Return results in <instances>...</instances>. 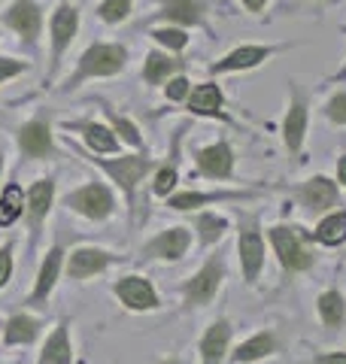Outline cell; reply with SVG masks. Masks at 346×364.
Wrapping results in <instances>:
<instances>
[{
	"label": "cell",
	"instance_id": "cell-20",
	"mask_svg": "<svg viewBox=\"0 0 346 364\" xmlns=\"http://www.w3.org/2000/svg\"><path fill=\"white\" fill-rule=\"evenodd\" d=\"M186 107L192 116H206V119H216V122H225L231 124V116L225 109V97H222V88L216 82H201V85H192V95L186 97Z\"/></svg>",
	"mask_w": 346,
	"mask_h": 364
},
{
	"label": "cell",
	"instance_id": "cell-34",
	"mask_svg": "<svg viewBox=\"0 0 346 364\" xmlns=\"http://www.w3.org/2000/svg\"><path fill=\"white\" fill-rule=\"evenodd\" d=\"M131 6H134V0H103L98 6V18L103 25H122L131 16Z\"/></svg>",
	"mask_w": 346,
	"mask_h": 364
},
{
	"label": "cell",
	"instance_id": "cell-5",
	"mask_svg": "<svg viewBox=\"0 0 346 364\" xmlns=\"http://www.w3.org/2000/svg\"><path fill=\"white\" fill-rule=\"evenodd\" d=\"M222 279H225V258L216 252V255L206 258L198 270H194V277L186 279V286H182L179 291H182V298H186L189 306H206L216 298Z\"/></svg>",
	"mask_w": 346,
	"mask_h": 364
},
{
	"label": "cell",
	"instance_id": "cell-24",
	"mask_svg": "<svg viewBox=\"0 0 346 364\" xmlns=\"http://www.w3.org/2000/svg\"><path fill=\"white\" fill-rule=\"evenodd\" d=\"M64 128L83 134V140L88 143V149L95 155L119 152V136L110 131V124H100V122H67Z\"/></svg>",
	"mask_w": 346,
	"mask_h": 364
},
{
	"label": "cell",
	"instance_id": "cell-44",
	"mask_svg": "<svg viewBox=\"0 0 346 364\" xmlns=\"http://www.w3.org/2000/svg\"><path fill=\"white\" fill-rule=\"evenodd\" d=\"M340 31L346 33V25H343ZM328 82H331V85H334V82H346V61H343V67H340V70H337V73H334V76L328 79Z\"/></svg>",
	"mask_w": 346,
	"mask_h": 364
},
{
	"label": "cell",
	"instance_id": "cell-23",
	"mask_svg": "<svg viewBox=\"0 0 346 364\" xmlns=\"http://www.w3.org/2000/svg\"><path fill=\"white\" fill-rule=\"evenodd\" d=\"M231 334H234V325L228 318H216L201 337V364H222L231 346Z\"/></svg>",
	"mask_w": 346,
	"mask_h": 364
},
{
	"label": "cell",
	"instance_id": "cell-4",
	"mask_svg": "<svg viewBox=\"0 0 346 364\" xmlns=\"http://www.w3.org/2000/svg\"><path fill=\"white\" fill-rule=\"evenodd\" d=\"M237 252H240V267H243V279L249 286H256V279L264 270V237L256 215H240Z\"/></svg>",
	"mask_w": 346,
	"mask_h": 364
},
{
	"label": "cell",
	"instance_id": "cell-7",
	"mask_svg": "<svg viewBox=\"0 0 346 364\" xmlns=\"http://www.w3.org/2000/svg\"><path fill=\"white\" fill-rule=\"evenodd\" d=\"M76 31H79V9L73 4H58L55 13H52V21H49V37H52L49 82H52V76L58 73V67H61V58H64V52L70 49Z\"/></svg>",
	"mask_w": 346,
	"mask_h": 364
},
{
	"label": "cell",
	"instance_id": "cell-38",
	"mask_svg": "<svg viewBox=\"0 0 346 364\" xmlns=\"http://www.w3.org/2000/svg\"><path fill=\"white\" fill-rule=\"evenodd\" d=\"M0 200H6L16 213L25 215V191H21V188L16 186V182H9V186L4 188V195H0Z\"/></svg>",
	"mask_w": 346,
	"mask_h": 364
},
{
	"label": "cell",
	"instance_id": "cell-43",
	"mask_svg": "<svg viewBox=\"0 0 346 364\" xmlns=\"http://www.w3.org/2000/svg\"><path fill=\"white\" fill-rule=\"evenodd\" d=\"M240 4H243L249 13H261V9L268 6V0H240Z\"/></svg>",
	"mask_w": 346,
	"mask_h": 364
},
{
	"label": "cell",
	"instance_id": "cell-27",
	"mask_svg": "<svg viewBox=\"0 0 346 364\" xmlns=\"http://www.w3.org/2000/svg\"><path fill=\"white\" fill-rule=\"evenodd\" d=\"M316 313H319V322L331 328V331H340L346 325V298L340 289H328L316 298Z\"/></svg>",
	"mask_w": 346,
	"mask_h": 364
},
{
	"label": "cell",
	"instance_id": "cell-6",
	"mask_svg": "<svg viewBox=\"0 0 346 364\" xmlns=\"http://www.w3.org/2000/svg\"><path fill=\"white\" fill-rule=\"evenodd\" d=\"M310 131V100L295 82L288 85V109L283 119V143L295 158L304 152V140Z\"/></svg>",
	"mask_w": 346,
	"mask_h": 364
},
{
	"label": "cell",
	"instance_id": "cell-37",
	"mask_svg": "<svg viewBox=\"0 0 346 364\" xmlns=\"http://www.w3.org/2000/svg\"><path fill=\"white\" fill-rule=\"evenodd\" d=\"M28 61H21V58H6V55H0V85L6 82V79H16L28 70Z\"/></svg>",
	"mask_w": 346,
	"mask_h": 364
},
{
	"label": "cell",
	"instance_id": "cell-11",
	"mask_svg": "<svg viewBox=\"0 0 346 364\" xmlns=\"http://www.w3.org/2000/svg\"><path fill=\"white\" fill-rule=\"evenodd\" d=\"M285 46H237V49H231L228 55H222L219 61L210 64V76H222V73H243V70H256L261 67L268 58H273L276 52H283Z\"/></svg>",
	"mask_w": 346,
	"mask_h": 364
},
{
	"label": "cell",
	"instance_id": "cell-30",
	"mask_svg": "<svg viewBox=\"0 0 346 364\" xmlns=\"http://www.w3.org/2000/svg\"><path fill=\"white\" fill-rule=\"evenodd\" d=\"M100 104H103V116H107V122H110V131L119 136V143H128V146H134V149H143V134H140V128H137L131 119H125L115 107H110L107 100H100Z\"/></svg>",
	"mask_w": 346,
	"mask_h": 364
},
{
	"label": "cell",
	"instance_id": "cell-35",
	"mask_svg": "<svg viewBox=\"0 0 346 364\" xmlns=\"http://www.w3.org/2000/svg\"><path fill=\"white\" fill-rule=\"evenodd\" d=\"M189 95H192V82H189L186 73H177L164 82V97L170 100V104H186Z\"/></svg>",
	"mask_w": 346,
	"mask_h": 364
},
{
	"label": "cell",
	"instance_id": "cell-40",
	"mask_svg": "<svg viewBox=\"0 0 346 364\" xmlns=\"http://www.w3.org/2000/svg\"><path fill=\"white\" fill-rule=\"evenodd\" d=\"M19 219H21V213H16L6 200H0V228H9V225L19 222Z\"/></svg>",
	"mask_w": 346,
	"mask_h": 364
},
{
	"label": "cell",
	"instance_id": "cell-8",
	"mask_svg": "<svg viewBox=\"0 0 346 364\" xmlns=\"http://www.w3.org/2000/svg\"><path fill=\"white\" fill-rule=\"evenodd\" d=\"M19 149L31 161H52L58 158V146L52 140V124L49 116H33L19 128Z\"/></svg>",
	"mask_w": 346,
	"mask_h": 364
},
{
	"label": "cell",
	"instance_id": "cell-21",
	"mask_svg": "<svg viewBox=\"0 0 346 364\" xmlns=\"http://www.w3.org/2000/svg\"><path fill=\"white\" fill-rule=\"evenodd\" d=\"M283 349V337L276 331H258L249 340H243L234 352H231V364H252V361H264L276 355Z\"/></svg>",
	"mask_w": 346,
	"mask_h": 364
},
{
	"label": "cell",
	"instance_id": "cell-25",
	"mask_svg": "<svg viewBox=\"0 0 346 364\" xmlns=\"http://www.w3.org/2000/svg\"><path fill=\"white\" fill-rule=\"evenodd\" d=\"M177 73H186V61H179L177 55H164L158 49L146 55V61H143V82L146 85H164L167 79Z\"/></svg>",
	"mask_w": 346,
	"mask_h": 364
},
{
	"label": "cell",
	"instance_id": "cell-14",
	"mask_svg": "<svg viewBox=\"0 0 346 364\" xmlns=\"http://www.w3.org/2000/svg\"><path fill=\"white\" fill-rule=\"evenodd\" d=\"M0 18H4V25L9 31H16L28 46L37 43L40 33H43V9H40L37 0H13Z\"/></svg>",
	"mask_w": 346,
	"mask_h": 364
},
{
	"label": "cell",
	"instance_id": "cell-41",
	"mask_svg": "<svg viewBox=\"0 0 346 364\" xmlns=\"http://www.w3.org/2000/svg\"><path fill=\"white\" fill-rule=\"evenodd\" d=\"M313 364H346V352H319Z\"/></svg>",
	"mask_w": 346,
	"mask_h": 364
},
{
	"label": "cell",
	"instance_id": "cell-46",
	"mask_svg": "<svg viewBox=\"0 0 346 364\" xmlns=\"http://www.w3.org/2000/svg\"><path fill=\"white\" fill-rule=\"evenodd\" d=\"M0 176H4V152H0Z\"/></svg>",
	"mask_w": 346,
	"mask_h": 364
},
{
	"label": "cell",
	"instance_id": "cell-42",
	"mask_svg": "<svg viewBox=\"0 0 346 364\" xmlns=\"http://www.w3.org/2000/svg\"><path fill=\"white\" fill-rule=\"evenodd\" d=\"M337 186L346 188V152L337 158Z\"/></svg>",
	"mask_w": 346,
	"mask_h": 364
},
{
	"label": "cell",
	"instance_id": "cell-19",
	"mask_svg": "<svg viewBox=\"0 0 346 364\" xmlns=\"http://www.w3.org/2000/svg\"><path fill=\"white\" fill-rule=\"evenodd\" d=\"M194 161H198V170L204 176L210 179H231L234 176V149H231L228 140H216L210 146H204V149L194 152Z\"/></svg>",
	"mask_w": 346,
	"mask_h": 364
},
{
	"label": "cell",
	"instance_id": "cell-36",
	"mask_svg": "<svg viewBox=\"0 0 346 364\" xmlns=\"http://www.w3.org/2000/svg\"><path fill=\"white\" fill-rule=\"evenodd\" d=\"M322 112H325V119L331 124H337V128H346V91H337V95H331L325 100V107H322Z\"/></svg>",
	"mask_w": 346,
	"mask_h": 364
},
{
	"label": "cell",
	"instance_id": "cell-17",
	"mask_svg": "<svg viewBox=\"0 0 346 364\" xmlns=\"http://www.w3.org/2000/svg\"><path fill=\"white\" fill-rule=\"evenodd\" d=\"M189 249H192V231L186 225H173L143 246V255L161 258V261H179V258H186Z\"/></svg>",
	"mask_w": 346,
	"mask_h": 364
},
{
	"label": "cell",
	"instance_id": "cell-1",
	"mask_svg": "<svg viewBox=\"0 0 346 364\" xmlns=\"http://www.w3.org/2000/svg\"><path fill=\"white\" fill-rule=\"evenodd\" d=\"M128 64V49L122 43H91L88 49L79 55L76 70L70 73V79L61 85V91H76L88 79H107L125 70Z\"/></svg>",
	"mask_w": 346,
	"mask_h": 364
},
{
	"label": "cell",
	"instance_id": "cell-29",
	"mask_svg": "<svg viewBox=\"0 0 346 364\" xmlns=\"http://www.w3.org/2000/svg\"><path fill=\"white\" fill-rule=\"evenodd\" d=\"M73 361V349H70V331L67 325H58L55 331L46 337L40 361L37 364H70Z\"/></svg>",
	"mask_w": 346,
	"mask_h": 364
},
{
	"label": "cell",
	"instance_id": "cell-28",
	"mask_svg": "<svg viewBox=\"0 0 346 364\" xmlns=\"http://www.w3.org/2000/svg\"><path fill=\"white\" fill-rule=\"evenodd\" d=\"M316 243H322V246H328V249H334V246H343L346 243V210H331V213H325L319 219V225H316V231L310 234Z\"/></svg>",
	"mask_w": 346,
	"mask_h": 364
},
{
	"label": "cell",
	"instance_id": "cell-9",
	"mask_svg": "<svg viewBox=\"0 0 346 364\" xmlns=\"http://www.w3.org/2000/svg\"><path fill=\"white\" fill-rule=\"evenodd\" d=\"M67 207L91 222H103L115 210V195L103 182H88V186H79L76 191L67 195Z\"/></svg>",
	"mask_w": 346,
	"mask_h": 364
},
{
	"label": "cell",
	"instance_id": "cell-45",
	"mask_svg": "<svg viewBox=\"0 0 346 364\" xmlns=\"http://www.w3.org/2000/svg\"><path fill=\"white\" fill-rule=\"evenodd\" d=\"M301 6H322V4H331V0H298Z\"/></svg>",
	"mask_w": 346,
	"mask_h": 364
},
{
	"label": "cell",
	"instance_id": "cell-15",
	"mask_svg": "<svg viewBox=\"0 0 346 364\" xmlns=\"http://www.w3.org/2000/svg\"><path fill=\"white\" fill-rule=\"evenodd\" d=\"M112 291H115V298H119V304L125 306V310H134V313H149L161 304L158 291L152 289V282H149L146 277H119Z\"/></svg>",
	"mask_w": 346,
	"mask_h": 364
},
{
	"label": "cell",
	"instance_id": "cell-47",
	"mask_svg": "<svg viewBox=\"0 0 346 364\" xmlns=\"http://www.w3.org/2000/svg\"><path fill=\"white\" fill-rule=\"evenodd\" d=\"M161 364H179L177 358H167V361H161Z\"/></svg>",
	"mask_w": 346,
	"mask_h": 364
},
{
	"label": "cell",
	"instance_id": "cell-32",
	"mask_svg": "<svg viewBox=\"0 0 346 364\" xmlns=\"http://www.w3.org/2000/svg\"><path fill=\"white\" fill-rule=\"evenodd\" d=\"M177 182H179V173H177V149H173L170 161H167L164 167H158V170H155L152 195H158V198H170V195H173V188H177Z\"/></svg>",
	"mask_w": 346,
	"mask_h": 364
},
{
	"label": "cell",
	"instance_id": "cell-2",
	"mask_svg": "<svg viewBox=\"0 0 346 364\" xmlns=\"http://www.w3.org/2000/svg\"><path fill=\"white\" fill-rule=\"evenodd\" d=\"M268 243L276 252V261L285 273H307L316 264V252L310 249V237L295 225L268 228Z\"/></svg>",
	"mask_w": 346,
	"mask_h": 364
},
{
	"label": "cell",
	"instance_id": "cell-39",
	"mask_svg": "<svg viewBox=\"0 0 346 364\" xmlns=\"http://www.w3.org/2000/svg\"><path fill=\"white\" fill-rule=\"evenodd\" d=\"M13 277V246H0V289Z\"/></svg>",
	"mask_w": 346,
	"mask_h": 364
},
{
	"label": "cell",
	"instance_id": "cell-10",
	"mask_svg": "<svg viewBox=\"0 0 346 364\" xmlns=\"http://www.w3.org/2000/svg\"><path fill=\"white\" fill-rule=\"evenodd\" d=\"M295 198L301 203V210L307 215H322V213H331L334 207H340V188L337 182L328 179V176H310L304 186L295 188Z\"/></svg>",
	"mask_w": 346,
	"mask_h": 364
},
{
	"label": "cell",
	"instance_id": "cell-26",
	"mask_svg": "<svg viewBox=\"0 0 346 364\" xmlns=\"http://www.w3.org/2000/svg\"><path fill=\"white\" fill-rule=\"evenodd\" d=\"M43 331V322L37 316H28V313H16L9 322L4 325V343L6 346H28L40 337Z\"/></svg>",
	"mask_w": 346,
	"mask_h": 364
},
{
	"label": "cell",
	"instance_id": "cell-22",
	"mask_svg": "<svg viewBox=\"0 0 346 364\" xmlns=\"http://www.w3.org/2000/svg\"><path fill=\"white\" fill-rule=\"evenodd\" d=\"M256 198V191H173L167 198V207L177 213H189L206 207V203H219V200H249Z\"/></svg>",
	"mask_w": 346,
	"mask_h": 364
},
{
	"label": "cell",
	"instance_id": "cell-3",
	"mask_svg": "<svg viewBox=\"0 0 346 364\" xmlns=\"http://www.w3.org/2000/svg\"><path fill=\"white\" fill-rule=\"evenodd\" d=\"M91 164L98 170H103L115 186L125 191V198L131 203V213H134V200H137V188L140 182L155 170V161L149 155H125V158H98L91 155Z\"/></svg>",
	"mask_w": 346,
	"mask_h": 364
},
{
	"label": "cell",
	"instance_id": "cell-16",
	"mask_svg": "<svg viewBox=\"0 0 346 364\" xmlns=\"http://www.w3.org/2000/svg\"><path fill=\"white\" fill-rule=\"evenodd\" d=\"M61 267H64V246L55 243L49 252H46L43 264L37 270V279H33V289L28 294V306H46V301H49L52 289L58 286V279H61Z\"/></svg>",
	"mask_w": 346,
	"mask_h": 364
},
{
	"label": "cell",
	"instance_id": "cell-31",
	"mask_svg": "<svg viewBox=\"0 0 346 364\" xmlns=\"http://www.w3.org/2000/svg\"><path fill=\"white\" fill-rule=\"evenodd\" d=\"M194 228H198V234H201V246L206 249V246H213V243H219L225 237V231H228V222L222 219V215H216V213H198L194 215Z\"/></svg>",
	"mask_w": 346,
	"mask_h": 364
},
{
	"label": "cell",
	"instance_id": "cell-12",
	"mask_svg": "<svg viewBox=\"0 0 346 364\" xmlns=\"http://www.w3.org/2000/svg\"><path fill=\"white\" fill-rule=\"evenodd\" d=\"M119 261H125L122 255H112L107 252V249H98V246H79L73 249L70 255H67V279H91V277H98V273H103L107 267L112 264H119Z\"/></svg>",
	"mask_w": 346,
	"mask_h": 364
},
{
	"label": "cell",
	"instance_id": "cell-18",
	"mask_svg": "<svg viewBox=\"0 0 346 364\" xmlns=\"http://www.w3.org/2000/svg\"><path fill=\"white\" fill-rule=\"evenodd\" d=\"M52 198H55V179H37L33 186L25 191V219H28V231L37 240L43 231V222L52 210Z\"/></svg>",
	"mask_w": 346,
	"mask_h": 364
},
{
	"label": "cell",
	"instance_id": "cell-13",
	"mask_svg": "<svg viewBox=\"0 0 346 364\" xmlns=\"http://www.w3.org/2000/svg\"><path fill=\"white\" fill-rule=\"evenodd\" d=\"M210 18V0H161L155 21L177 28H206Z\"/></svg>",
	"mask_w": 346,
	"mask_h": 364
},
{
	"label": "cell",
	"instance_id": "cell-33",
	"mask_svg": "<svg viewBox=\"0 0 346 364\" xmlns=\"http://www.w3.org/2000/svg\"><path fill=\"white\" fill-rule=\"evenodd\" d=\"M158 46H164V49L170 52H182L189 46V33L186 28H177V25H167V28H152V33H149Z\"/></svg>",
	"mask_w": 346,
	"mask_h": 364
}]
</instances>
